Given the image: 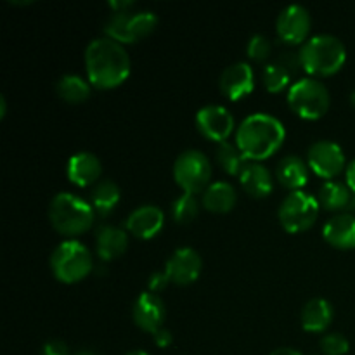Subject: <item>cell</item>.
Wrapping results in <instances>:
<instances>
[{
	"instance_id": "cell-15",
	"label": "cell",
	"mask_w": 355,
	"mask_h": 355,
	"mask_svg": "<svg viewBox=\"0 0 355 355\" xmlns=\"http://www.w3.org/2000/svg\"><path fill=\"white\" fill-rule=\"evenodd\" d=\"M165 224V214L162 208L155 207V205H144L139 207L128 215L127 222V232L135 236L137 239H151L158 234Z\"/></svg>"
},
{
	"instance_id": "cell-9",
	"label": "cell",
	"mask_w": 355,
	"mask_h": 355,
	"mask_svg": "<svg viewBox=\"0 0 355 355\" xmlns=\"http://www.w3.org/2000/svg\"><path fill=\"white\" fill-rule=\"evenodd\" d=\"M307 165L322 179H335L345 168L343 149L333 141H318L309 148Z\"/></svg>"
},
{
	"instance_id": "cell-28",
	"label": "cell",
	"mask_w": 355,
	"mask_h": 355,
	"mask_svg": "<svg viewBox=\"0 0 355 355\" xmlns=\"http://www.w3.org/2000/svg\"><path fill=\"white\" fill-rule=\"evenodd\" d=\"M200 215V201L194 194L182 193L172 205V217L177 224H189Z\"/></svg>"
},
{
	"instance_id": "cell-34",
	"label": "cell",
	"mask_w": 355,
	"mask_h": 355,
	"mask_svg": "<svg viewBox=\"0 0 355 355\" xmlns=\"http://www.w3.org/2000/svg\"><path fill=\"white\" fill-rule=\"evenodd\" d=\"M42 355H69V349L62 340H51L42 347Z\"/></svg>"
},
{
	"instance_id": "cell-6",
	"label": "cell",
	"mask_w": 355,
	"mask_h": 355,
	"mask_svg": "<svg viewBox=\"0 0 355 355\" xmlns=\"http://www.w3.org/2000/svg\"><path fill=\"white\" fill-rule=\"evenodd\" d=\"M288 104L304 120H319L331 104L328 89L315 78H302L288 90Z\"/></svg>"
},
{
	"instance_id": "cell-4",
	"label": "cell",
	"mask_w": 355,
	"mask_h": 355,
	"mask_svg": "<svg viewBox=\"0 0 355 355\" xmlns=\"http://www.w3.org/2000/svg\"><path fill=\"white\" fill-rule=\"evenodd\" d=\"M302 66L311 76H331L343 68L347 49L333 35H315L300 49Z\"/></svg>"
},
{
	"instance_id": "cell-3",
	"label": "cell",
	"mask_w": 355,
	"mask_h": 355,
	"mask_svg": "<svg viewBox=\"0 0 355 355\" xmlns=\"http://www.w3.org/2000/svg\"><path fill=\"white\" fill-rule=\"evenodd\" d=\"M49 220L52 227L66 238H76L89 231L96 220L90 201L75 193H59L49 205Z\"/></svg>"
},
{
	"instance_id": "cell-29",
	"label": "cell",
	"mask_w": 355,
	"mask_h": 355,
	"mask_svg": "<svg viewBox=\"0 0 355 355\" xmlns=\"http://www.w3.org/2000/svg\"><path fill=\"white\" fill-rule=\"evenodd\" d=\"M291 78H293V76H291L283 66L277 64L276 61L269 62L262 71L263 85H266V89L272 94H277L281 92V90L286 89V87L290 85Z\"/></svg>"
},
{
	"instance_id": "cell-5",
	"label": "cell",
	"mask_w": 355,
	"mask_h": 355,
	"mask_svg": "<svg viewBox=\"0 0 355 355\" xmlns=\"http://www.w3.org/2000/svg\"><path fill=\"white\" fill-rule=\"evenodd\" d=\"M51 269L55 279L61 283H80L94 270V257L83 243L66 239L52 252Z\"/></svg>"
},
{
	"instance_id": "cell-42",
	"label": "cell",
	"mask_w": 355,
	"mask_h": 355,
	"mask_svg": "<svg viewBox=\"0 0 355 355\" xmlns=\"http://www.w3.org/2000/svg\"><path fill=\"white\" fill-rule=\"evenodd\" d=\"M127 355H149L148 352H144V350H134V352L127 354Z\"/></svg>"
},
{
	"instance_id": "cell-26",
	"label": "cell",
	"mask_w": 355,
	"mask_h": 355,
	"mask_svg": "<svg viewBox=\"0 0 355 355\" xmlns=\"http://www.w3.org/2000/svg\"><path fill=\"white\" fill-rule=\"evenodd\" d=\"M217 162L218 165L224 168L225 173L229 175H241V172L245 170L246 156L243 155L241 149L238 148V144H232V142H222L217 148Z\"/></svg>"
},
{
	"instance_id": "cell-41",
	"label": "cell",
	"mask_w": 355,
	"mask_h": 355,
	"mask_svg": "<svg viewBox=\"0 0 355 355\" xmlns=\"http://www.w3.org/2000/svg\"><path fill=\"white\" fill-rule=\"evenodd\" d=\"M75 355H99V354L92 352V350H82V352H78V354H75Z\"/></svg>"
},
{
	"instance_id": "cell-19",
	"label": "cell",
	"mask_w": 355,
	"mask_h": 355,
	"mask_svg": "<svg viewBox=\"0 0 355 355\" xmlns=\"http://www.w3.org/2000/svg\"><path fill=\"white\" fill-rule=\"evenodd\" d=\"M276 177L277 182L290 189L291 193L302 191V187H305V184L309 182V165L300 156L288 155L277 163Z\"/></svg>"
},
{
	"instance_id": "cell-36",
	"label": "cell",
	"mask_w": 355,
	"mask_h": 355,
	"mask_svg": "<svg viewBox=\"0 0 355 355\" xmlns=\"http://www.w3.org/2000/svg\"><path fill=\"white\" fill-rule=\"evenodd\" d=\"M107 6H110V9L113 12H130V9L134 7V2L132 0H121V2H110Z\"/></svg>"
},
{
	"instance_id": "cell-23",
	"label": "cell",
	"mask_w": 355,
	"mask_h": 355,
	"mask_svg": "<svg viewBox=\"0 0 355 355\" xmlns=\"http://www.w3.org/2000/svg\"><path fill=\"white\" fill-rule=\"evenodd\" d=\"M120 187L114 180L106 179L101 180L94 186L92 193H90V205H92L94 211L97 217H107L113 214L116 205L120 203Z\"/></svg>"
},
{
	"instance_id": "cell-37",
	"label": "cell",
	"mask_w": 355,
	"mask_h": 355,
	"mask_svg": "<svg viewBox=\"0 0 355 355\" xmlns=\"http://www.w3.org/2000/svg\"><path fill=\"white\" fill-rule=\"evenodd\" d=\"M347 186L350 187V191L355 194V159L349 163L347 166Z\"/></svg>"
},
{
	"instance_id": "cell-33",
	"label": "cell",
	"mask_w": 355,
	"mask_h": 355,
	"mask_svg": "<svg viewBox=\"0 0 355 355\" xmlns=\"http://www.w3.org/2000/svg\"><path fill=\"white\" fill-rule=\"evenodd\" d=\"M168 284H170V277L166 276L165 270H162V272H155V274H151L148 279V291L158 295L159 291L165 290Z\"/></svg>"
},
{
	"instance_id": "cell-31",
	"label": "cell",
	"mask_w": 355,
	"mask_h": 355,
	"mask_svg": "<svg viewBox=\"0 0 355 355\" xmlns=\"http://www.w3.org/2000/svg\"><path fill=\"white\" fill-rule=\"evenodd\" d=\"M319 347H321V352L324 355H345L349 352L350 343L340 333H328L321 338Z\"/></svg>"
},
{
	"instance_id": "cell-43",
	"label": "cell",
	"mask_w": 355,
	"mask_h": 355,
	"mask_svg": "<svg viewBox=\"0 0 355 355\" xmlns=\"http://www.w3.org/2000/svg\"><path fill=\"white\" fill-rule=\"evenodd\" d=\"M350 104L355 107V90L352 92V96H350Z\"/></svg>"
},
{
	"instance_id": "cell-30",
	"label": "cell",
	"mask_w": 355,
	"mask_h": 355,
	"mask_svg": "<svg viewBox=\"0 0 355 355\" xmlns=\"http://www.w3.org/2000/svg\"><path fill=\"white\" fill-rule=\"evenodd\" d=\"M246 54L252 61L263 62L272 54V44L266 35H253L248 42V47H246Z\"/></svg>"
},
{
	"instance_id": "cell-35",
	"label": "cell",
	"mask_w": 355,
	"mask_h": 355,
	"mask_svg": "<svg viewBox=\"0 0 355 355\" xmlns=\"http://www.w3.org/2000/svg\"><path fill=\"white\" fill-rule=\"evenodd\" d=\"M153 336H155V343L159 347V349H166V347L172 345V342H173L172 333L165 328H162L158 333H156V335H153Z\"/></svg>"
},
{
	"instance_id": "cell-17",
	"label": "cell",
	"mask_w": 355,
	"mask_h": 355,
	"mask_svg": "<svg viewBox=\"0 0 355 355\" xmlns=\"http://www.w3.org/2000/svg\"><path fill=\"white\" fill-rule=\"evenodd\" d=\"M128 246V232L123 229L116 227V225L103 224L97 227L96 232V250L97 255L104 260L118 259L127 252Z\"/></svg>"
},
{
	"instance_id": "cell-8",
	"label": "cell",
	"mask_w": 355,
	"mask_h": 355,
	"mask_svg": "<svg viewBox=\"0 0 355 355\" xmlns=\"http://www.w3.org/2000/svg\"><path fill=\"white\" fill-rule=\"evenodd\" d=\"M319 215V201L305 191L290 193L281 203L277 217L281 225L290 234H298L315 224Z\"/></svg>"
},
{
	"instance_id": "cell-16",
	"label": "cell",
	"mask_w": 355,
	"mask_h": 355,
	"mask_svg": "<svg viewBox=\"0 0 355 355\" xmlns=\"http://www.w3.org/2000/svg\"><path fill=\"white\" fill-rule=\"evenodd\" d=\"M101 173H103L101 159L89 151H80L73 155L66 166V175H68L69 182L78 187L96 186Z\"/></svg>"
},
{
	"instance_id": "cell-21",
	"label": "cell",
	"mask_w": 355,
	"mask_h": 355,
	"mask_svg": "<svg viewBox=\"0 0 355 355\" xmlns=\"http://www.w3.org/2000/svg\"><path fill=\"white\" fill-rule=\"evenodd\" d=\"M241 187L252 198H267L274 189V180L269 170L260 163H248L239 175Z\"/></svg>"
},
{
	"instance_id": "cell-32",
	"label": "cell",
	"mask_w": 355,
	"mask_h": 355,
	"mask_svg": "<svg viewBox=\"0 0 355 355\" xmlns=\"http://www.w3.org/2000/svg\"><path fill=\"white\" fill-rule=\"evenodd\" d=\"M276 62L279 66H283V68L286 69L291 76L298 75V73H300V69H304V66H302L300 52H295V51L281 52V55L276 59Z\"/></svg>"
},
{
	"instance_id": "cell-27",
	"label": "cell",
	"mask_w": 355,
	"mask_h": 355,
	"mask_svg": "<svg viewBox=\"0 0 355 355\" xmlns=\"http://www.w3.org/2000/svg\"><path fill=\"white\" fill-rule=\"evenodd\" d=\"M158 26V16L151 10H139V12H128L127 28L130 35L132 44L137 40L149 37Z\"/></svg>"
},
{
	"instance_id": "cell-18",
	"label": "cell",
	"mask_w": 355,
	"mask_h": 355,
	"mask_svg": "<svg viewBox=\"0 0 355 355\" xmlns=\"http://www.w3.org/2000/svg\"><path fill=\"white\" fill-rule=\"evenodd\" d=\"M322 236L338 250L355 248V215L338 214L329 218L322 227Z\"/></svg>"
},
{
	"instance_id": "cell-12",
	"label": "cell",
	"mask_w": 355,
	"mask_h": 355,
	"mask_svg": "<svg viewBox=\"0 0 355 355\" xmlns=\"http://www.w3.org/2000/svg\"><path fill=\"white\" fill-rule=\"evenodd\" d=\"M201 269H203V260L200 253L189 246L177 248L165 263V272L170 277V283L177 286H187L194 283L200 277Z\"/></svg>"
},
{
	"instance_id": "cell-39",
	"label": "cell",
	"mask_w": 355,
	"mask_h": 355,
	"mask_svg": "<svg viewBox=\"0 0 355 355\" xmlns=\"http://www.w3.org/2000/svg\"><path fill=\"white\" fill-rule=\"evenodd\" d=\"M6 113H7V101L6 97L0 96V118L6 116Z\"/></svg>"
},
{
	"instance_id": "cell-10",
	"label": "cell",
	"mask_w": 355,
	"mask_h": 355,
	"mask_svg": "<svg viewBox=\"0 0 355 355\" xmlns=\"http://www.w3.org/2000/svg\"><path fill=\"white\" fill-rule=\"evenodd\" d=\"M196 127L203 137L222 144V142H227V139L234 132V116L227 107L208 104L198 111Z\"/></svg>"
},
{
	"instance_id": "cell-24",
	"label": "cell",
	"mask_w": 355,
	"mask_h": 355,
	"mask_svg": "<svg viewBox=\"0 0 355 355\" xmlns=\"http://www.w3.org/2000/svg\"><path fill=\"white\" fill-rule=\"evenodd\" d=\"M354 193L350 187L343 182H336V180H328L319 189V205L329 211H340L347 210L352 200Z\"/></svg>"
},
{
	"instance_id": "cell-1",
	"label": "cell",
	"mask_w": 355,
	"mask_h": 355,
	"mask_svg": "<svg viewBox=\"0 0 355 355\" xmlns=\"http://www.w3.org/2000/svg\"><path fill=\"white\" fill-rule=\"evenodd\" d=\"M85 69L90 85L111 90L127 82L132 62L125 45L111 38H94L85 49Z\"/></svg>"
},
{
	"instance_id": "cell-13",
	"label": "cell",
	"mask_w": 355,
	"mask_h": 355,
	"mask_svg": "<svg viewBox=\"0 0 355 355\" xmlns=\"http://www.w3.org/2000/svg\"><path fill=\"white\" fill-rule=\"evenodd\" d=\"M165 315V304L159 295L151 293V291H144L139 295L132 307V319H134L135 326L151 335H156L163 328Z\"/></svg>"
},
{
	"instance_id": "cell-25",
	"label": "cell",
	"mask_w": 355,
	"mask_h": 355,
	"mask_svg": "<svg viewBox=\"0 0 355 355\" xmlns=\"http://www.w3.org/2000/svg\"><path fill=\"white\" fill-rule=\"evenodd\" d=\"M55 92L64 103L82 104L92 94V85H90L89 80L78 75H64L55 83Z\"/></svg>"
},
{
	"instance_id": "cell-22",
	"label": "cell",
	"mask_w": 355,
	"mask_h": 355,
	"mask_svg": "<svg viewBox=\"0 0 355 355\" xmlns=\"http://www.w3.org/2000/svg\"><path fill=\"white\" fill-rule=\"evenodd\" d=\"M238 201V194L232 184L218 180L210 184L201 196V205L211 214H229Z\"/></svg>"
},
{
	"instance_id": "cell-7",
	"label": "cell",
	"mask_w": 355,
	"mask_h": 355,
	"mask_svg": "<svg viewBox=\"0 0 355 355\" xmlns=\"http://www.w3.org/2000/svg\"><path fill=\"white\" fill-rule=\"evenodd\" d=\"M211 165L210 159L205 153L198 149H187L177 156L173 163V179L177 186L189 194H200L207 191L210 186Z\"/></svg>"
},
{
	"instance_id": "cell-40",
	"label": "cell",
	"mask_w": 355,
	"mask_h": 355,
	"mask_svg": "<svg viewBox=\"0 0 355 355\" xmlns=\"http://www.w3.org/2000/svg\"><path fill=\"white\" fill-rule=\"evenodd\" d=\"M347 210H349V214H355V194L352 196V200H350V205H349V208H347Z\"/></svg>"
},
{
	"instance_id": "cell-38",
	"label": "cell",
	"mask_w": 355,
	"mask_h": 355,
	"mask_svg": "<svg viewBox=\"0 0 355 355\" xmlns=\"http://www.w3.org/2000/svg\"><path fill=\"white\" fill-rule=\"evenodd\" d=\"M270 355H302L300 352H298V350H295V349H288V347H284V349H277V350H274L272 354Z\"/></svg>"
},
{
	"instance_id": "cell-2",
	"label": "cell",
	"mask_w": 355,
	"mask_h": 355,
	"mask_svg": "<svg viewBox=\"0 0 355 355\" xmlns=\"http://www.w3.org/2000/svg\"><path fill=\"white\" fill-rule=\"evenodd\" d=\"M286 139L284 125L276 116L255 113L246 116L236 130V144L246 159L262 162L277 153Z\"/></svg>"
},
{
	"instance_id": "cell-20",
	"label": "cell",
	"mask_w": 355,
	"mask_h": 355,
	"mask_svg": "<svg viewBox=\"0 0 355 355\" xmlns=\"http://www.w3.org/2000/svg\"><path fill=\"white\" fill-rule=\"evenodd\" d=\"M333 305L324 298H312L302 309V328L309 333H322L333 321Z\"/></svg>"
},
{
	"instance_id": "cell-11",
	"label": "cell",
	"mask_w": 355,
	"mask_h": 355,
	"mask_svg": "<svg viewBox=\"0 0 355 355\" xmlns=\"http://www.w3.org/2000/svg\"><path fill=\"white\" fill-rule=\"evenodd\" d=\"M311 26V14L304 6H298V3L284 7L277 16V37L288 45H300L302 42L307 40Z\"/></svg>"
},
{
	"instance_id": "cell-14",
	"label": "cell",
	"mask_w": 355,
	"mask_h": 355,
	"mask_svg": "<svg viewBox=\"0 0 355 355\" xmlns=\"http://www.w3.org/2000/svg\"><path fill=\"white\" fill-rule=\"evenodd\" d=\"M220 92L231 101H241L255 89V75L248 62H234L222 71L218 80Z\"/></svg>"
}]
</instances>
